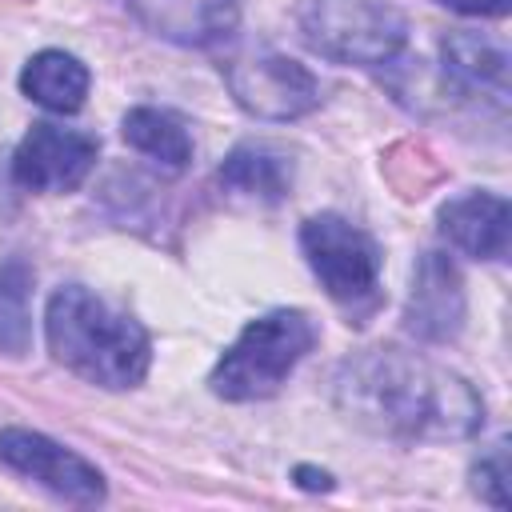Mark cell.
<instances>
[{"mask_svg":"<svg viewBox=\"0 0 512 512\" xmlns=\"http://www.w3.org/2000/svg\"><path fill=\"white\" fill-rule=\"evenodd\" d=\"M0 464L12 468L16 476L40 484L56 500L92 508L104 504L108 484L96 464H88L80 452L64 448L60 440L32 432V428H0Z\"/></svg>","mask_w":512,"mask_h":512,"instance_id":"obj_7","label":"cell"},{"mask_svg":"<svg viewBox=\"0 0 512 512\" xmlns=\"http://www.w3.org/2000/svg\"><path fill=\"white\" fill-rule=\"evenodd\" d=\"M44 336L56 364L100 388H136L152 364V340L144 324L84 284H64L48 296Z\"/></svg>","mask_w":512,"mask_h":512,"instance_id":"obj_2","label":"cell"},{"mask_svg":"<svg viewBox=\"0 0 512 512\" xmlns=\"http://www.w3.org/2000/svg\"><path fill=\"white\" fill-rule=\"evenodd\" d=\"M220 184L256 200H284L292 188V160L272 144H240L220 164Z\"/></svg>","mask_w":512,"mask_h":512,"instance_id":"obj_14","label":"cell"},{"mask_svg":"<svg viewBox=\"0 0 512 512\" xmlns=\"http://www.w3.org/2000/svg\"><path fill=\"white\" fill-rule=\"evenodd\" d=\"M296 24L312 52L356 68L396 60L408 40L404 12L384 0H304Z\"/></svg>","mask_w":512,"mask_h":512,"instance_id":"obj_4","label":"cell"},{"mask_svg":"<svg viewBox=\"0 0 512 512\" xmlns=\"http://www.w3.org/2000/svg\"><path fill=\"white\" fill-rule=\"evenodd\" d=\"M300 248L308 268L316 272L320 288L344 304V308H360V304H376L380 296V244L352 220L336 216V212H320L308 216L300 224Z\"/></svg>","mask_w":512,"mask_h":512,"instance_id":"obj_5","label":"cell"},{"mask_svg":"<svg viewBox=\"0 0 512 512\" xmlns=\"http://www.w3.org/2000/svg\"><path fill=\"white\" fill-rule=\"evenodd\" d=\"M444 84L460 100H480L496 112L508 104V52L480 32H452L440 44Z\"/></svg>","mask_w":512,"mask_h":512,"instance_id":"obj_10","label":"cell"},{"mask_svg":"<svg viewBox=\"0 0 512 512\" xmlns=\"http://www.w3.org/2000/svg\"><path fill=\"white\" fill-rule=\"evenodd\" d=\"M316 340H320V328L308 312L272 308L240 328V336L216 360L208 388L232 404L268 400L296 372V364L316 348Z\"/></svg>","mask_w":512,"mask_h":512,"instance_id":"obj_3","label":"cell"},{"mask_svg":"<svg viewBox=\"0 0 512 512\" xmlns=\"http://www.w3.org/2000/svg\"><path fill=\"white\" fill-rule=\"evenodd\" d=\"M296 480H300V488H312V492H328L332 488V476L320 472V468H308V464L296 468Z\"/></svg>","mask_w":512,"mask_h":512,"instance_id":"obj_19","label":"cell"},{"mask_svg":"<svg viewBox=\"0 0 512 512\" xmlns=\"http://www.w3.org/2000/svg\"><path fill=\"white\" fill-rule=\"evenodd\" d=\"M472 488L480 500H488L492 508H508L512 496V468H508V444H492L476 464H472Z\"/></svg>","mask_w":512,"mask_h":512,"instance_id":"obj_17","label":"cell"},{"mask_svg":"<svg viewBox=\"0 0 512 512\" xmlns=\"http://www.w3.org/2000/svg\"><path fill=\"white\" fill-rule=\"evenodd\" d=\"M132 16L160 40L208 48L240 24V0H128Z\"/></svg>","mask_w":512,"mask_h":512,"instance_id":"obj_11","label":"cell"},{"mask_svg":"<svg viewBox=\"0 0 512 512\" xmlns=\"http://www.w3.org/2000/svg\"><path fill=\"white\" fill-rule=\"evenodd\" d=\"M32 348V272L20 260L0 268V352L24 356Z\"/></svg>","mask_w":512,"mask_h":512,"instance_id":"obj_16","label":"cell"},{"mask_svg":"<svg viewBox=\"0 0 512 512\" xmlns=\"http://www.w3.org/2000/svg\"><path fill=\"white\" fill-rule=\"evenodd\" d=\"M232 100L256 120H300L320 104V80L272 48L236 52L220 64Z\"/></svg>","mask_w":512,"mask_h":512,"instance_id":"obj_6","label":"cell"},{"mask_svg":"<svg viewBox=\"0 0 512 512\" xmlns=\"http://www.w3.org/2000/svg\"><path fill=\"white\" fill-rule=\"evenodd\" d=\"M120 132H124V140L136 152H144L148 160H156V164H164L172 172L188 168V160H192V136H188V128L172 112H164V108H148V104L132 108L124 116Z\"/></svg>","mask_w":512,"mask_h":512,"instance_id":"obj_15","label":"cell"},{"mask_svg":"<svg viewBox=\"0 0 512 512\" xmlns=\"http://www.w3.org/2000/svg\"><path fill=\"white\" fill-rule=\"evenodd\" d=\"M508 200L496 192H464L440 208V232L452 248L472 260H504L508 256Z\"/></svg>","mask_w":512,"mask_h":512,"instance_id":"obj_12","label":"cell"},{"mask_svg":"<svg viewBox=\"0 0 512 512\" xmlns=\"http://www.w3.org/2000/svg\"><path fill=\"white\" fill-rule=\"evenodd\" d=\"M88 88H92V76H88L84 60H76L64 48L36 52L20 72V92L32 104H40L48 112H60V116L80 112L84 100H88Z\"/></svg>","mask_w":512,"mask_h":512,"instance_id":"obj_13","label":"cell"},{"mask_svg":"<svg viewBox=\"0 0 512 512\" xmlns=\"http://www.w3.org/2000/svg\"><path fill=\"white\" fill-rule=\"evenodd\" d=\"M100 140L84 128H64L52 120H40L24 132V140L12 152V180L24 192H72L88 180L96 168Z\"/></svg>","mask_w":512,"mask_h":512,"instance_id":"obj_8","label":"cell"},{"mask_svg":"<svg viewBox=\"0 0 512 512\" xmlns=\"http://www.w3.org/2000/svg\"><path fill=\"white\" fill-rule=\"evenodd\" d=\"M336 404L360 428L392 440H464L484 424V400L464 376L400 348L344 360Z\"/></svg>","mask_w":512,"mask_h":512,"instance_id":"obj_1","label":"cell"},{"mask_svg":"<svg viewBox=\"0 0 512 512\" xmlns=\"http://www.w3.org/2000/svg\"><path fill=\"white\" fill-rule=\"evenodd\" d=\"M440 4L460 16H504L512 0H440Z\"/></svg>","mask_w":512,"mask_h":512,"instance_id":"obj_18","label":"cell"},{"mask_svg":"<svg viewBox=\"0 0 512 512\" xmlns=\"http://www.w3.org/2000/svg\"><path fill=\"white\" fill-rule=\"evenodd\" d=\"M464 276L444 252H424L412 272V292L404 304V328L424 344H448L464 328Z\"/></svg>","mask_w":512,"mask_h":512,"instance_id":"obj_9","label":"cell"}]
</instances>
